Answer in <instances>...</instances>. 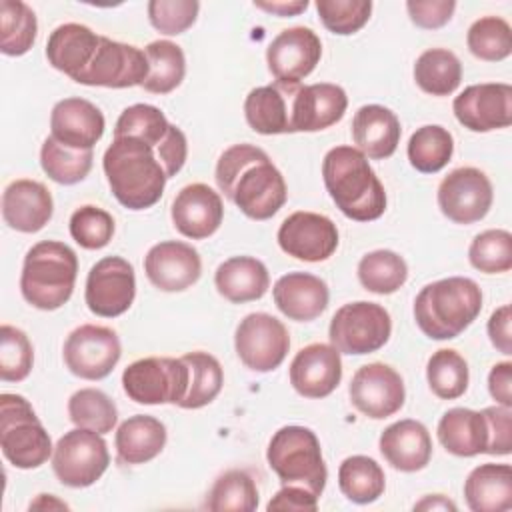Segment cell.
I'll return each instance as SVG.
<instances>
[{
	"label": "cell",
	"instance_id": "8d00e7d4",
	"mask_svg": "<svg viewBox=\"0 0 512 512\" xmlns=\"http://www.w3.org/2000/svg\"><path fill=\"white\" fill-rule=\"evenodd\" d=\"M148 58V78L142 88L152 94H168L176 90L186 76L184 50L170 40H154L144 48Z\"/></svg>",
	"mask_w": 512,
	"mask_h": 512
},
{
	"label": "cell",
	"instance_id": "6da1fadb",
	"mask_svg": "<svg viewBox=\"0 0 512 512\" xmlns=\"http://www.w3.org/2000/svg\"><path fill=\"white\" fill-rule=\"evenodd\" d=\"M214 178L220 192L252 220L272 218L288 198L282 172L254 144L226 148L216 162Z\"/></svg>",
	"mask_w": 512,
	"mask_h": 512
},
{
	"label": "cell",
	"instance_id": "91938a15",
	"mask_svg": "<svg viewBox=\"0 0 512 512\" xmlns=\"http://www.w3.org/2000/svg\"><path fill=\"white\" fill-rule=\"evenodd\" d=\"M488 392L496 404L512 408V362H496L490 368Z\"/></svg>",
	"mask_w": 512,
	"mask_h": 512
},
{
	"label": "cell",
	"instance_id": "8992f818",
	"mask_svg": "<svg viewBox=\"0 0 512 512\" xmlns=\"http://www.w3.org/2000/svg\"><path fill=\"white\" fill-rule=\"evenodd\" d=\"M266 460L282 486L296 484L308 488L318 498L322 496L328 480V468L320 440L310 428L290 424L276 430L268 442Z\"/></svg>",
	"mask_w": 512,
	"mask_h": 512
},
{
	"label": "cell",
	"instance_id": "7a4b0ae2",
	"mask_svg": "<svg viewBox=\"0 0 512 512\" xmlns=\"http://www.w3.org/2000/svg\"><path fill=\"white\" fill-rule=\"evenodd\" d=\"M102 168L112 196L128 210L154 206L166 186V172L156 150L132 136H116L106 148Z\"/></svg>",
	"mask_w": 512,
	"mask_h": 512
},
{
	"label": "cell",
	"instance_id": "e0dca14e",
	"mask_svg": "<svg viewBox=\"0 0 512 512\" xmlns=\"http://www.w3.org/2000/svg\"><path fill=\"white\" fill-rule=\"evenodd\" d=\"M276 240L280 250L296 260L322 262L338 248V228L324 214L298 210L284 218Z\"/></svg>",
	"mask_w": 512,
	"mask_h": 512
},
{
	"label": "cell",
	"instance_id": "4316f807",
	"mask_svg": "<svg viewBox=\"0 0 512 512\" xmlns=\"http://www.w3.org/2000/svg\"><path fill=\"white\" fill-rule=\"evenodd\" d=\"M348 108V96L342 86L316 82L298 88L294 100V132H320L342 120Z\"/></svg>",
	"mask_w": 512,
	"mask_h": 512
},
{
	"label": "cell",
	"instance_id": "bcb514c9",
	"mask_svg": "<svg viewBox=\"0 0 512 512\" xmlns=\"http://www.w3.org/2000/svg\"><path fill=\"white\" fill-rule=\"evenodd\" d=\"M466 44L472 56L500 62L512 54V28L500 16H482L468 28Z\"/></svg>",
	"mask_w": 512,
	"mask_h": 512
},
{
	"label": "cell",
	"instance_id": "f1b7e54d",
	"mask_svg": "<svg viewBox=\"0 0 512 512\" xmlns=\"http://www.w3.org/2000/svg\"><path fill=\"white\" fill-rule=\"evenodd\" d=\"M402 128L398 116L380 104H364L352 118V140L370 160L390 158L400 144Z\"/></svg>",
	"mask_w": 512,
	"mask_h": 512
},
{
	"label": "cell",
	"instance_id": "5bb4252c",
	"mask_svg": "<svg viewBox=\"0 0 512 512\" xmlns=\"http://www.w3.org/2000/svg\"><path fill=\"white\" fill-rule=\"evenodd\" d=\"M136 298L134 266L122 256H106L98 260L88 276L84 288V302L88 310L100 318H116L124 314Z\"/></svg>",
	"mask_w": 512,
	"mask_h": 512
},
{
	"label": "cell",
	"instance_id": "94428289",
	"mask_svg": "<svg viewBox=\"0 0 512 512\" xmlns=\"http://www.w3.org/2000/svg\"><path fill=\"white\" fill-rule=\"evenodd\" d=\"M258 10H264L274 16H298L308 8V0H278V2H254Z\"/></svg>",
	"mask_w": 512,
	"mask_h": 512
},
{
	"label": "cell",
	"instance_id": "30bf717a",
	"mask_svg": "<svg viewBox=\"0 0 512 512\" xmlns=\"http://www.w3.org/2000/svg\"><path fill=\"white\" fill-rule=\"evenodd\" d=\"M110 464L108 444L102 434L88 428H72L58 438L52 452V470L68 488L92 486Z\"/></svg>",
	"mask_w": 512,
	"mask_h": 512
},
{
	"label": "cell",
	"instance_id": "680465c9",
	"mask_svg": "<svg viewBox=\"0 0 512 512\" xmlns=\"http://www.w3.org/2000/svg\"><path fill=\"white\" fill-rule=\"evenodd\" d=\"M510 322H512V312H510V304H502L500 308H496L486 324L488 336L492 346L502 352L504 356L512 354V330H510Z\"/></svg>",
	"mask_w": 512,
	"mask_h": 512
},
{
	"label": "cell",
	"instance_id": "6f0895ef",
	"mask_svg": "<svg viewBox=\"0 0 512 512\" xmlns=\"http://www.w3.org/2000/svg\"><path fill=\"white\" fill-rule=\"evenodd\" d=\"M266 510H288V512H316L318 496L304 486L284 484L268 502Z\"/></svg>",
	"mask_w": 512,
	"mask_h": 512
},
{
	"label": "cell",
	"instance_id": "44dd1931",
	"mask_svg": "<svg viewBox=\"0 0 512 512\" xmlns=\"http://www.w3.org/2000/svg\"><path fill=\"white\" fill-rule=\"evenodd\" d=\"M290 384L304 398H326L342 380V358L332 344L314 342L296 352L290 362Z\"/></svg>",
	"mask_w": 512,
	"mask_h": 512
},
{
	"label": "cell",
	"instance_id": "cb8c5ba5",
	"mask_svg": "<svg viewBox=\"0 0 512 512\" xmlns=\"http://www.w3.org/2000/svg\"><path fill=\"white\" fill-rule=\"evenodd\" d=\"M52 214V194L38 180L18 178L10 182L2 192V218L16 232H38L50 222Z\"/></svg>",
	"mask_w": 512,
	"mask_h": 512
},
{
	"label": "cell",
	"instance_id": "2e32d148",
	"mask_svg": "<svg viewBox=\"0 0 512 512\" xmlns=\"http://www.w3.org/2000/svg\"><path fill=\"white\" fill-rule=\"evenodd\" d=\"M348 394L352 406L372 420L394 416L406 400L402 376L384 362L360 366L350 380Z\"/></svg>",
	"mask_w": 512,
	"mask_h": 512
},
{
	"label": "cell",
	"instance_id": "d6986e66",
	"mask_svg": "<svg viewBox=\"0 0 512 512\" xmlns=\"http://www.w3.org/2000/svg\"><path fill=\"white\" fill-rule=\"evenodd\" d=\"M322 58V42L312 28L292 26L282 30L266 48V64L278 82L304 80Z\"/></svg>",
	"mask_w": 512,
	"mask_h": 512
},
{
	"label": "cell",
	"instance_id": "5b68a950",
	"mask_svg": "<svg viewBox=\"0 0 512 512\" xmlns=\"http://www.w3.org/2000/svg\"><path fill=\"white\" fill-rule=\"evenodd\" d=\"M76 276V252L64 242L42 240L24 256L20 292L30 306L52 312L70 300Z\"/></svg>",
	"mask_w": 512,
	"mask_h": 512
},
{
	"label": "cell",
	"instance_id": "ab89813d",
	"mask_svg": "<svg viewBox=\"0 0 512 512\" xmlns=\"http://www.w3.org/2000/svg\"><path fill=\"white\" fill-rule=\"evenodd\" d=\"M258 502L254 478L246 470L234 468L216 478L204 506L212 512H252L258 508Z\"/></svg>",
	"mask_w": 512,
	"mask_h": 512
},
{
	"label": "cell",
	"instance_id": "f546056e",
	"mask_svg": "<svg viewBox=\"0 0 512 512\" xmlns=\"http://www.w3.org/2000/svg\"><path fill=\"white\" fill-rule=\"evenodd\" d=\"M100 42V34L92 28L66 22L56 26L46 42V58L58 72L76 80L84 68L90 64Z\"/></svg>",
	"mask_w": 512,
	"mask_h": 512
},
{
	"label": "cell",
	"instance_id": "4dcf8cb0",
	"mask_svg": "<svg viewBox=\"0 0 512 512\" xmlns=\"http://www.w3.org/2000/svg\"><path fill=\"white\" fill-rule=\"evenodd\" d=\"M216 290L234 304L260 300L270 288V274L262 260L254 256H232L214 274Z\"/></svg>",
	"mask_w": 512,
	"mask_h": 512
},
{
	"label": "cell",
	"instance_id": "f5cc1de1",
	"mask_svg": "<svg viewBox=\"0 0 512 512\" xmlns=\"http://www.w3.org/2000/svg\"><path fill=\"white\" fill-rule=\"evenodd\" d=\"M200 12V2L196 0H150L148 20L150 24L166 36H178L192 28Z\"/></svg>",
	"mask_w": 512,
	"mask_h": 512
},
{
	"label": "cell",
	"instance_id": "f907efd6",
	"mask_svg": "<svg viewBox=\"0 0 512 512\" xmlns=\"http://www.w3.org/2000/svg\"><path fill=\"white\" fill-rule=\"evenodd\" d=\"M70 236L84 250H100L110 244L114 236V218L100 206L84 204L70 216Z\"/></svg>",
	"mask_w": 512,
	"mask_h": 512
},
{
	"label": "cell",
	"instance_id": "7bdbcfd3",
	"mask_svg": "<svg viewBox=\"0 0 512 512\" xmlns=\"http://www.w3.org/2000/svg\"><path fill=\"white\" fill-rule=\"evenodd\" d=\"M182 360L188 364L190 370V384L184 400L178 404V408L184 410H198L210 404L222 390L224 384V372L220 362L202 350L188 352L182 356Z\"/></svg>",
	"mask_w": 512,
	"mask_h": 512
},
{
	"label": "cell",
	"instance_id": "c3c4849f",
	"mask_svg": "<svg viewBox=\"0 0 512 512\" xmlns=\"http://www.w3.org/2000/svg\"><path fill=\"white\" fill-rule=\"evenodd\" d=\"M470 264L484 274H502L512 268V234L490 228L474 236L468 248Z\"/></svg>",
	"mask_w": 512,
	"mask_h": 512
},
{
	"label": "cell",
	"instance_id": "b9f144b4",
	"mask_svg": "<svg viewBox=\"0 0 512 512\" xmlns=\"http://www.w3.org/2000/svg\"><path fill=\"white\" fill-rule=\"evenodd\" d=\"M94 152L92 150H76L60 144L52 136L42 142L40 148V166L44 174L56 184L72 186L82 182L92 168Z\"/></svg>",
	"mask_w": 512,
	"mask_h": 512
},
{
	"label": "cell",
	"instance_id": "f6af8a7d",
	"mask_svg": "<svg viewBox=\"0 0 512 512\" xmlns=\"http://www.w3.org/2000/svg\"><path fill=\"white\" fill-rule=\"evenodd\" d=\"M68 416L78 428L108 434L118 422V408L106 392L98 388H80L68 398Z\"/></svg>",
	"mask_w": 512,
	"mask_h": 512
},
{
	"label": "cell",
	"instance_id": "11a10c76",
	"mask_svg": "<svg viewBox=\"0 0 512 512\" xmlns=\"http://www.w3.org/2000/svg\"><path fill=\"white\" fill-rule=\"evenodd\" d=\"M406 10L410 20L424 30H436L450 22L456 2L454 0H408Z\"/></svg>",
	"mask_w": 512,
	"mask_h": 512
},
{
	"label": "cell",
	"instance_id": "484cf974",
	"mask_svg": "<svg viewBox=\"0 0 512 512\" xmlns=\"http://www.w3.org/2000/svg\"><path fill=\"white\" fill-rule=\"evenodd\" d=\"M384 460L400 472H418L432 458V438L428 428L412 418L386 426L378 440Z\"/></svg>",
	"mask_w": 512,
	"mask_h": 512
},
{
	"label": "cell",
	"instance_id": "7402d4cb",
	"mask_svg": "<svg viewBox=\"0 0 512 512\" xmlns=\"http://www.w3.org/2000/svg\"><path fill=\"white\" fill-rule=\"evenodd\" d=\"M170 216L174 228L182 236L190 240H204L220 228L224 218V204L214 188L202 182H194L184 186L174 196Z\"/></svg>",
	"mask_w": 512,
	"mask_h": 512
},
{
	"label": "cell",
	"instance_id": "816d5d0a",
	"mask_svg": "<svg viewBox=\"0 0 512 512\" xmlns=\"http://www.w3.org/2000/svg\"><path fill=\"white\" fill-rule=\"evenodd\" d=\"M316 12L326 30L338 36H350L366 26L372 14L370 0H318Z\"/></svg>",
	"mask_w": 512,
	"mask_h": 512
},
{
	"label": "cell",
	"instance_id": "d590c367",
	"mask_svg": "<svg viewBox=\"0 0 512 512\" xmlns=\"http://www.w3.org/2000/svg\"><path fill=\"white\" fill-rule=\"evenodd\" d=\"M340 492L354 504L376 502L386 488L382 466L364 454H354L342 460L338 468Z\"/></svg>",
	"mask_w": 512,
	"mask_h": 512
},
{
	"label": "cell",
	"instance_id": "83f0119b",
	"mask_svg": "<svg viewBox=\"0 0 512 512\" xmlns=\"http://www.w3.org/2000/svg\"><path fill=\"white\" fill-rule=\"evenodd\" d=\"M272 298L286 318L310 322L328 308L330 290L320 276L310 272H288L276 280Z\"/></svg>",
	"mask_w": 512,
	"mask_h": 512
},
{
	"label": "cell",
	"instance_id": "d6a6232c",
	"mask_svg": "<svg viewBox=\"0 0 512 512\" xmlns=\"http://www.w3.org/2000/svg\"><path fill=\"white\" fill-rule=\"evenodd\" d=\"M166 438V426L158 418L134 414L116 430L114 446L118 460L124 464H146L164 450Z\"/></svg>",
	"mask_w": 512,
	"mask_h": 512
},
{
	"label": "cell",
	"instance_id": "e575fe53",
	"mask_svg": "<svg viewBox=\"0 0 512 512\" xmlns=\"http://www.w3.org/2000/svg\"><path fill=\"white\" fill-rule=\"evenodd\" d=\"M418 88L432 96H450L462 82V62L448 48H428L414 62Z\"/></svg>",
	"mask_w": 512,
	"mask_h": 512
},
{
	"label": "cell",
	"instance_id": "60d3db41",
	"mask_svg": "<svg viewBox=\"0 0 512 512\" xmlns=\"http://www.w3.org/2000/svg\"><path fill=\"white\" fill-rule=\"evenodd\" d=\"M38 34L34 10L22 0L0 2V50L6 56L26 54Z\"/></svg>",
	"mask_w": 512,
	"mask_h": 512
},
{
	"label": "cell",
	"instance_id": "681fc988",
	"mask_svg": "<svg viewBox=\"0 0 512 512\" xmlns=\"http://www.w3.org/2000/svg\"><path fill=\"white\" fill-rule=\"evenodd\" d=\"M34 366V348L24 330L0 326V378L4 382H22Z\"/></svg>",
	"mask_w": 512,
	"mask_h": 512
},
{
	"label": "cell",
	"instance_id": "7c38bea8",
	"mask_svg": "<svg viewBox=\"0 0 512 512\" xmlns=\"http://www.w3.org/2000/svg\"><path fill=\"white\" fill-rule=\"evenodd\" d=\"M66 368L82 380H102L118 364L122 346L118 334L108 326L82 324L74 328L62 348Z\"/></svg>",
	"mask_w": 512,
	"mask_h": 512
},
{
	"label": "cell",
	"instance_id": "6125c7cd",
	"mask_svg": "<svg viewBox=\"0 0 512 512\" xmlns=\"http://www.w3.org/2000/svg\"><path fill=\"white\" fill-rule=\"evenodd\" d=\"M414 510H456V504L444 494H430L416 502Z\"/></svg>",
	"mask_w": 512,
	"mask_h": 512
},
{
	"label": "cell",
	"instance_id": "1f68e13d",
	"mask_svg": "<svg viewBox=\"0 0 512 512\" xmlns=\"http://www.w3.org/2000/svg\"><path fill=\"white\" fill-rule=\"evenodd\" d=\"M464 500L472 512H506L512 508V466L486 462L464 480Z\"/></svg>",
	"mask_w": 512,
	"mask_h": 512
},
{
	"label": "cell",
	"instance_id": "277c9868",
	"mask_svg": "<svg viewBox=\"0 0 512 512\" xmlns=\"http://www.w3.org/2000/svg\"><path fill=\"white\" fill-rule=\"evenodd\" d=\"M482 310V290L466 276L426 284L414 300L416 326L432 340L460 336Z\"/></svg>",
	"mask_w": 512,
	"mask_h": 512
},
{
	"label": "cell",
	"instance_id": "9f6ffc18",
	"mask_svg": "<svg viewBox=\"0 0 512 512\" xmlns=\"http://www.w3.org/2000/svg\"><path fill=\"white\" fill-rule=\"evenodd\" d=\"M156 156L168 178L176 176L182 170L188 158V140L176 124H170L166 138L156 146Z\"/></svg>",
	"mask_w": 512,
	"mask_h": 512
},
{
	"label": "cell",
	"instance_id": "ee69618b",
	"mask_svg": "<svg viewBox=\"0 0 512 512\" xmlns=\"http://www.w3.org/2000/svg\"><path fill=\"white\" fill-rule=\"evenodd\" d=\"M426 380L434 396L440 400H456L468 388V362L460 352L452 348H440L428 358Z\"/></svg>",
	"mask_w": 512,
	"mask_h": 512
},
{
	"label": "cell",
	"instance_id": "52a82bcc",
	"mask_svg": "<svg viewBox=\"0 0 512 512\" xmlns=\"http://www.w3.org/2000/svg\"><path fill=\"white\" fill-rule=\"evenodd\" d=\"M0 446L4 458L20 470L42 466L54 452L50 434L20 394L0 396Z\"/></svg>",
	"mask_w": 512,
	"mask_h": 512
},
{
	"label": "cell",
	"instance_id": "db71d44e",
	"mask_svg": "<svg viewBox=\"0 0 512 512\" xmlns=\"http://www.w3.org/2000/svg\"><path fill=\"white\" fill-rule=\"evenodd\" d=\"M488 426L486 454L508 456L512 452V410L500 404L480 410Z\"/></svg>",
	"mask_w": 512,
	"mask_h": 512
},
{
	"label": "cell",
	"instance_id": "ba28073f",
	"mask_svg": "<svg viewBox=\"0 0 512 512\" xmlns=\"http://www.w3.org/2000/svg\"><path fill=\"white\" fill-rule=\"evenodd\" d=\"M190 384L188 364L170 356H148L134 360L122 372L126 396L138 404H174L178 406Z\"/></svg>",
	"mask_w": 512,
	"mask_h": 512
},
{
	"label": "cell",
	"instance_id": "7dc6e473",
	"mask_svg": "<svg viewBox=\"0 0 512 512\" xmlns=\"http://www.w3.org/2000/svg\"><path fill=\"white\" fill-rule=\"evenodd\" d=\"M170 122L164 112L152 104H132L122 110L114 126L116 136H132L156 150V146L166 138Z\"/></svg>",
	"mask_w": 512,
	"mask_h": 512
},
{
	"label": "cell",
	"instance_id": "9a60e30c",
	"mask_svg": "<svg viewBox=\"0 0 512 512\" xmlns=\"http://www.w3.org/2000/svg\"><path fill=\"white\" fill-rule=\"evenodd\" d=\"M436 200L440 212L454 224H474L490 212L494 190L480 168L462 166L442 178Z\"/></svg>",
	"mask_w": 512,
	"mask_h": 512
},
{
	"label": "cell",
	"instance_id": "836d02e7",
	"mask_svg": "<svg viewBox=\"0 0 512 512\" xmlns=\"http://www.w3.org/2000/svg\"><path fill=\"white\" fill-rule=\"evenodd\" d=\"M436 434L446 452L454 456L472 458L478 454H486L488 426L482 412L460 406L450 408L442 414Z\"/></svg>",
	"mask_w": 512,
	"mask_h": 512
},
{
	"label": "cell",
	"instance_id": "f35d334b",
	"mask_svg": "<svg viewBox=\"0 0 512 512\" xmlns=\"http://www.w3.org/2000/svg\"><path fill=\"white\" fill-rule=\"evenodd\" d=\"M412 168L422 174L440 172L454 154V138L440 124L420 126L408 140L406 148Z\"/></svg>",
	"mask_w": 512,
	"mask_h": 512
},
{
	"label": "cell",
	"instance_id": "d4e9b609",
	"mask_svg": "<svg viewBox=\"0 0 512 512\" xmlns=\"http://www.w3.org/2000/svg\"><path fill=\"white\" fill-rule=\"evenodd\" d=\"M106 128L104 114L84 98H64L50 112V136L76 150H92Z\"/></svg>",
	"mask_w": 512,
	"mask_h": 512
},
{
	"label": "cell",
	"instance_id": "3957f363",
	"mask_svg": "<svg viewBox=\"0 0 512 512\" xmlns=\"http://www.w3.org/2000/svg\"><path fill=\"white\" fill-rule=\"evenodd\" d=\"M322 178L330 198L346 218L372 222L384 214V186L358 148H330L322 160Z\"/></svg>",
	"mask_w": 512,
	"mask_h": 512
},
{
	"label": "cell",
	"instance_id": "4fadbf2b",
	"mask_svg": "<svg viewBox=\"0 0 512 512\" xmlns=\"http://www.w3.org/2000/svg\"><path fill=\"white\" fill-rule=\"evenodd\" d=\"M148 72L150 66L142 48L100 36L90 64L74 82L102 88H132L142 86Z\"/></svg>",
	"mask_w": 512,
	"mask_h": 512
},
{
	"label": "cell",
	"instance_id": "be15d7a7",
	"mask_svg": "<svg viewBox=\"0 0 512 512\" xmlns=\"http://www.w3.org/2000/svg\"><path fill=\"white\" fill-rule=\"evenodd\" d=\"M68 510L70 506L58 500L54 494H38L36 500L30 502V510Z\"/></svg>",
	"mask_w": 512,
	"mask_h": 512
},
{
	"label": "cell",
	"instance_id": "ffe728a7",
	"mask_svg": "<svg viewBox=\"0 0 512 512\" xmlns=\"http://www.w3.org/2000/svg\"><path fill=\"white\" fill-rule=\"evenodd\" d=\"M144 272L150 284L158 290L182 292L198 282L202 274V260L192 244L164 240L146 252Z\"/></svg>",
	"mask_w": 512,
	"mask_h": 512
},
{
	"label": "cell",
	"instance_id": "ac0fdd59",
	"mask_svg": "<svg viewBox=\"0 0 512 512\" xmlns=\"http://www.w3.org/2000/svg\"><path fill=\"white\" fill-rule=\"evenodd\" d=\"M456 120L470 132H492L512 124V86L482 82L466 86L452 102Z\"/></svg>",
	"mask_w": 512,
	"mask_h": 512
},
{
	"label": "cell",
	"instance_id": "9c48e42d",
	"mask_svg": "<svg viewBox=\"0 0 512 512\" xmlns=\"http://www.w3.org/2000/svg\"><path fill=\"white\" fill-rule=\"evenodd\" d=\"M392 334V320L376 302H350L340 306L328 326L330 344L340 354L362 356L380 350Z\"/></svg>",
	"mask_w": 512,
	"mask_h": 512
},
{
	"label": "cell",
	"instance_id": "8fae6325",
	"mask_svg": "<svg viewBox=\"0 0 512 512\" xmlns=\"http://www.w3.org/2000/svg\"><path fill=\"white\" fill-rule=\"evenodd\" d=\"M234 348L246 368L254 372H272L284 362L290 350V334L276 316L252 312L238 322Z\"/></svg>",
	"mask_w": 512,
	"mask_h": 512
},
{
	"label": "cell",
	"instance_id": "603a6c76",
	"mask_svg": "<svg viewBox=\"0 0 512 512\" xmlns=\"http://www.w3.org/2000/svg\"><path fill=\"white\" fill-rule=\"evenodd\" d=\"M300 84L278 82L252 88L244 100V116L248 126L264 136L292 134L294 100Z\"/></svg>",
	"mask_w": 512,
	"mask_h": 512
},
{
	"label": "cell",
	"instance_id": "74e56055",
	"mask_svg": "<svg viewBox=\"0 0 512 512\" xmlns=\"http://www.w3.org/2000/svg\"><path fill=\"white\" fill-rule=\"evenodd\" d=\"M364 290L374 294H394L408 280V264L394 250H372L364 254L356 268Z\"/></svg>",
	"mask_w": 512,
	"mask_h": 512
}]
</instances>
